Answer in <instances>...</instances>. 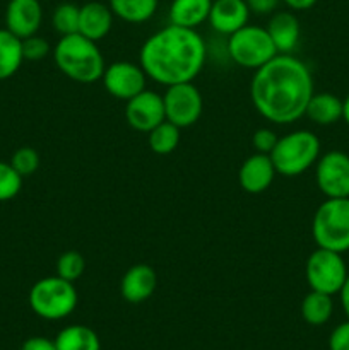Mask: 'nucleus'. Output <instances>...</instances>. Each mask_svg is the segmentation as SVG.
<instances>
[{
  "instance_id": "cd10ccee",
  "label": "nucleus",
  "mask_w": 349,
  "mask_h": 350,
  "mask_svg": "<svg viewBox=\"0 0 349 350\" xmlns=\"http://www.w3.org/2000/svg\"><path fill=\"white\" fill-rule=\"evenodd\" d=\"M23 188V176L10 163L0 161V202L12 200Z\"/></svg>"
},
{
  "instance_id": "f704fd0d",
  "label": "nucleus",
  "mask_w": 349,
  "mask_h": 350,
  "mask_svg": "<svg viewBox=\"0 0 349 350\" xmlns=\"http://www.w3.org/2000/svg\"><path fill=\"white\" fill-rule=\"evenodd\" d=\"M281 2H284L289 9L293 10H307V9H311L318 0H281Z\"/></svg>"
},
{
  "instance_id": "4468645a",
  "label": "nucleus",
  "mask_w": 349,
  "mask_h": 350,
  "mask_svg": "<svg viewBox=\"0 0 349 350\" xmlns=\"http://www.w3.org/2000/svg\"><path fill=\"white\" fill-rule=\"evenodd\" d=\"M277 171L274 167L272 159L269 154L255 152L250 157L243 161L238 171V181L240 187L246 191V193H262L267 188L272 185L274 178H276Z\"/></svg>"
},
{
  "instance_id": "423d86ee",
  "label": "nucleus",
  "mask_w": 349,
  "mask_h": 350,
  "mask_svg": "<svg viewBox=\"0 0 349 350\" xmlns=\"http://www.w3.org/2000/svg\"><path fill=\"white\" fill-rule=\"evenodd\" d=\"M311 234L318 248L344 253L349 250V197L327 198L311 221Z\"/></svg>"
},
{
  "instance_id": "f03ea898",
  "label": "nucleus",
  "mask_w": 349,
  "mask_h": 350,
  "mask_svg": "<svg viewBox=\"0 0 349 350\" xmlns=\"http://www.w3.org/2000/svg\"><path fill=\"white\" fill-rule=\"evenodd\" d=\"M207 57L205 41L197 29L168 24L144 41L139 64L147 79L161 85L194 82Z\"/></svg>"
},
{
  "instance_id": "6e6552de",
  "label": "nucleus",
  "mask_w": 349,
  "mask_h": 350,
  "mask_svg": "<svg viewBox=\"0 0 349 350\" xmlns=\"http://www.w3.org/2000/svg\"><path fill=\"white\" fill-rule=\"evenodd\" d=\"M348 275L349 272L342 253L332 250L317 248L308 256L305 265V277L310 289L328 296L341 293Z\"/></svg>"
},
{
  "instance_id": "2eb2a0df",
  "label": "nucleus",
  "mask_w": 349,
  "mask_h": 350,
  "mask_svg": "<svg viewBox=\"0 0 349 350\" xmlns=\"http://www.w3.org/2000/svg\"><path fill=\"white\" fill-rule=\"evenodd\" d=\"M250 7L246 0H212L207 23L219 34H233L248 24Z\"/></svg>"
},
{
  "instance_id": "f257e3e1",
  "label": "nucleus",
  "mask_w": 349,
  "mask_h": 350,
  "mask_svg": "<svg viewBox=\"0 0 349 350\" xmlns=\"http://www.w3.org/2000/svg\"><path fill=\"white\" fill-rule=\"evenodd\" d=\"M311 96L310 68L291 53H277L257 68L250 82V98L255 109L276 125H289L305 116Z\"/></svg>"
},
{
  "instance_id": "2f4dec72",
  "label": "nucleus",
  "mask_w": 349,
  "mask_h": 350,
  "mask_svg": "<svg viewBox=\"0 0 349 350\" xmlns=\"http://www.w3.org/2000/svg\"><path fill=\"white\" fill-rule=\"evenodd\" d=\"M331 350H349V320L337 325L328 337Z\"/></svg>"
},
{
  "instance_id": "a878e982",
  "label": "nucleus",
  "mask_w": 349,
  "mask_h": 350,
  "mask_svg": "<svg viewBox=\"0 0 349 350\" xmlns=\"http://www.w3.org/2000/svg\"><path fill=\"white\" fill-rule=\"evenodd\" d=\"M79 10L81 7L70 2H64L55 7L51 14V24L60 36L79 33Z\"/></svg>"
},
{
  "instance_id": "7ed1b4c3",
  "label": "nucleus",
  "mask_w": 349,
  "mask_h": 350,
  "mask_svg": "<svg viewBox=\"0 0 349 350\" xmlns=\"http://www.w3.org/2000/svg\"><path fill=\"white\" fill-rule=\"evenodd\" d=\"M53 60L62 74L79 84L101 81L106 68L98 43L81 33L60 36L53 48Z\"/></svg>"
},
{
  "instance_id": "aec40b11",
  "label": "nucleus",
  "mask_w": 349,
  "mask_h": 350,
  "mask_svg": "<svg viewBox=\"0 0 349 350\" xmlns=\"http://www.w3.org/2000/svg\"><path fill=\"white\" fill-rule=\"evenodd\" d=\"M305 115L317 125H332L342 118V99L332 92H313Z\"/></svg>"
},
{
  "instance_id": "393cba45",
  "label": "nucleus",
  "mask_w": 349,
  "mask_h": 350,
  "mask_svg": "<svg viewBox=\"0 0 349 350\" xmlns=\"http://www.w3.org/2000/svg\"><path fill=\"white\" fill-rule=\"evenodd\" d=\"M147 140H149V147L153 152L159 154V156H168L180 144V129L164 120L147 133Z\"/></svg>"
},
{
  "instance_id": "e433bc0d",
  "label": "nucleus",
  "mask_w": 349,
  "mask_h": 350,
  "mask_svg": "<svg viewBox=\"0 0 349 350\" xmlns=\"http://www.w3.org/2000/svg\"><path fill=\"white\" fill-rule=\"evenodd\" d=\"M342 120H344V122L349 125V94H348V98L342 101Z\"/></svg>"
},
{
  "instance_id": "1a4fd4ad",
  "label": "nucleus",
  "mask_w": 349,
  "mask_h": 350,
  "mask_svg": "<svg viewBox=\"0 0 349 350\" xmlns=\"http://www.w3.org/2000/svg\"><path fill=\"white\" fill-rule=\"evenodd\" d=\"M164 116L178 129H187L198 122L204 109L202 94L194 82L168 85L163 94Z\"/></svg>"
},
{
  "instance_id": "f3484780",
  "label": "nucleus",
  "mask_w": 349,
  "mask_h": 350,
  "mask_svg": "<svg viewBox=\"0 0 349 350\" xmlns=\"http://www.w3.org/2000/svg\"><path fill=\"white\" fill-rule=\"evenodd\" d=\"M113 12L103 2H88L79 10V33L92 41H101L108 36L113 26Z\"/></svg>"
},
{
  "instance_id": "7c9ffc66",
  "label": "nucleus",
  "mask_w": 349,
  "mask_h": 350,
  "mask_svg": "<svg viewBox=\"0 0 349 350\" xmlns=\"http://www.w3.org/2000/svg\"><path fill=\"white\" fill-rule=\"evenodd\" d=\"M277 140H279V137H277L270 129H259L253 132L252 146L253 149H255V152L270 154L274 147H276Z\"/></svg>"
},
{
  "instance_id": "39448f33",
  "label": "nucleus",
  "mask_w": 349,
  "mask_h": 350,
  "mask_svg": "<svg viewBox=\"0 0 349 350\" xmlns=\"http://www.w3.org/2000/svg\"><path fill=\"white\" fill-rule=\"evenodd\" d=\"M79 303L74 282L60 275L44 277L34 282L29 291V306L34 314L43 320L57 321L72 314Z\"/></svg>"
},
{
  "instance_id": "4be33fe9",
  "label": "nucleus",
  "mask_w": 349,
  "mask_h": 350,
  "mask_svg": "<svg viewBox=\"0 0 349 350\" xmlns=\"http://www.w3.org/2000/svg\"><path fill=\"white\" fill-rule=\"evenodd\" d=\"M57 350H101L96 332L86 325H70L60 330L55 338Z\"/></svg>"
},
{
  "instance_id": "f8f14e48",
  "label": "nucleus",
  "mask_w": 349,
  "mask_h": 350,
  "mask_svg": "<svg viewBox=\"0 0 349 350\" xmlns=\"http://www.w3.org/2000/svg\"><path fill=\"white\" fill-rule=\"evenodd\" d=\"M125 118L133 130L149 133L154 126L166 120L163 96L151 89H144L142 92L127 101Z\"/></svg>"
},
{
  "instance_id": "6ab92c4d",
  "label": "nucleus",
  "mask_w": 349,
  "mask_h": 350,
  "mask_svg": "<svg viewBox=\"0 0 349 350\" xmlns=\"http://www.w3.org/2000/svg\"><path fill=\"white\" fill-rule=\"evenodd\" d=\"M212 0H173L170 5V24L197 29L209 19Z\"/></svg>"
},
{
  "instance_id": "c756f323",
  "label": "nucleus",
  "mask_w": 349,
  "mask_h": 350,
  "mask_svg": "<svg viewBox=\"0 0 349 350\" xmlns=\"http://www.w3.org/2000/svg\"><path fill=\"white\" fill-rule=\"evenodd\" d=\"M50 53V43H48L44 38L33 34L29 38H24L23 40V57L24 60L38 62L43 60L44 57H48Z\"/></svg>"
},
{
  "instance_id": "473e14b6",
  "label": "nucleus",
  "mask_w": 349,
  "mask_h": 350,
  "mask_svg": "<svg viewBox=\"0 0 349 350\" xmlns=\"http://www.w3.org/2000/svg\"><path fill=\"white\" fill-rule=\"evenodd\" d=\"M21 350H57L55 340L47 337H31L23 344Z\"/></svg>"
},
{
  "instance_id": "72a5a7b5",
  "label": "nucleus",
  "mask_w": 349,
  "mask_h": 350,
  "mask_svg": "<svg viewBox=\"0 0 349 350\" xmlns=\"http://www.w3.org/2000/svg\"><path fill=\"white\" fill-rule=\"evenodd\" d=\"M281 0H246L250 7V12H255L263 16V14H270L276 10V7L279 5Z\"/></svg>"
},
{
  "instance_id": "a211bd4d",
  "label": "nucleus",
  "mask_w": 349,
  "mask_h": 350,
  "mask_svg": "<svg viewBox=\"0 0 349 350\" xmlns=\"http://www.w3.org/2000/svg\"><path fill=\"white\" fill-rule=\"evenodd\" d=\"M277 53H291L300 41V21L289 10H279L270 16L266 26Z\"/></svg>"
},
{
  "instance_id": "0eeeda50",
  "label": "nucleus",
  "mask_w": 349,
  "mask_h": 350,
  "mask_svg": "<svg viewBox=\"0 0 349 350\" xmlns=\"http://www.w3.org/2000/svg\"><path fill=\"white\" fill-rule=\"evenodd\" d=\"M228 53L240 67L257 70L272 60L277 50L266 27L246 24L236 33L229 34Z\"/></svg>"
},
{
  "instance_id": "bb28decb",
  "label": "nucleus",
  "mask_w": 349,
  "mask_h": 350,
  "mask_svg": "<svg viewBox=\"0 0 349 350\" xmlns=\"http://www.w3.org/2000/svg\"><path fill=\"white\" fill-rule=\"evenodd\" d=\"M86 270V262L84 256L79 252H65L58 256L57 260V275H60L62 279L70 280V282H75L79 277H82Z\"/></svg>"
},
{
  "instance_id": "c9c22d12",
  "label": "nucleus",
  "mask_w": 349,
  "mask_h": 350,
  "mask_svg": "<svg viewBox=\"0 0 349 350\" xmlns=\"http://www.w3.org/2000/svg\"><path fill=\"white\" fill-rule=\"evenodd\" d=\"M339 296H341L342 310H344L346 317H348V320H349V275H348V279H346V282H344V286H342Z\"/></svg>"
},
{
  "instance_id": "9b49d317",
  "label": "nucleus",
  "mask_w": 349,
  "mask_h": 350,
  "mask_svg": "<svg viewBox=\"0 0 349 350\" xmlns=\"http://www.w3.org/2000/svg\"><path fill=\"white\" fill-rule=\"evenodd\" d=\"M103 85L116 99L129 101L133 96L142 92L147 84V75L140 64L120 60L113 62L103 72Z\"/></svg>"
},
{
  "instance_id": "b1692460",
  "label": "nucleus",
  "mask_w": 349,
  "mask_h": 350,
  "mask_svg": "<svg viewBox=\"0 0 349 350\" xmlns=\"http://www.w3.org/2000/svg\"><path fill=\"white\" fill-rule=\"evenodd\" d=\"M332 311H334V303L328 294L310 291L301 301V317L311 327L327 323L332 317Z\"/></svg>"
},
{
  "instance_id": "20e7f679",
  "label": "nucleus",
  "mask_w": 349,
  "mask_h": 350,
  "mask_svg": "<svg viewBox=\"0 0 349 350\" xmlns=\"http://www.w3.org/2000/svg\"><path fill=\"white\" fill-rule=\"evenodd\" d=\"M269 156L277 174L286 178L300 176L317 164L320 157V140L310 130H294L279 137Z\"/></svg>"
},
{
  "instance_id": "c85d7f7f",
  "label": "nucleus",
  "mask_w": 349,
  "mask_h": 350,
  "mask_svg": "<svg viewBox=\"0 0 349 350\" xmlns=\"http://www.w3.org/2000/svg\"><path fill=\"white\" fill-rule=\"evenodd\" d=\"M10 164L23 178L31 176L40 167V154L33 147H21L10 157Z\"/></svg>"
},
{
  "instance_id": "dca6fc26",
  "label": "nucleus",
  "mask_w": 349,
  "mask_h": 350,
  "mask_svg": "<svg viewBox=\"0 0 349 350\" xmlns=\"http://www.w3.org/2000/svg\"><path fill=\"white\" fill-rule=\"evenodd\" d=\"M156 286V270L146 263H137L123 273L122 282H120V293L127 303L139 304L153 296Z\"/></svg>"
},
{
  "instance_id": "ddd939ff",
  "label": "nucleus",
  "mask_w": 349,
  "mask_h": 350,
  "mask_svg": "<svg viewBox=\"0 0 349 350\" xmlns=\"http://www.w3.org/2000/svg\"><path fill=\"white\" fill-rule=\"evenodd\" d=\"M43 23L40 0H9L5 9V27L24 40L38 33Z\"/></svg>"
},
{
  "instance_id": "9d476101",
  "label": "nucleus",
  "mask_w": 349,
  "mask_h": 350,
  "mask_svg": "<svg viewBox=\"0 0 349 350\" xmlns=\"http://www.w3.org/2000/svg\"><path fill=\"white\" fill-rule=\"evenodd\" d=\"M315 180L327 198L349 197V156L341 150H331L318 157Z\"/></svg>"
},
{
  "instance_id": "412c9836",
  "label": "nucleus",
  "mask_w": 349,
  "mask_h": 350,
  "mask_svg": "<svg viewBox=\"0 0 349 350\" xmlns=\"http://www.w3.org/2000/svg\"><path fill=\"white\" fill-rule=\"evenodd\" d=\"M23 40L0 27V81L10 79L23 65Z\"/></svg>"
},
{
  "instance_id": "5701e85b",
  "label": "nucleus",
  "mask_w": 349,
  "mask_h": 350,
  "mask_svg": "<svg viewBox=\"0 0 349 350\" xmlns=\"http://www.w3.org/2000/svg\"><path fill=\"white\" fill-rule=\"evenodd\" d=\"M113 16L130 24L149 21L157 10V0H108Z\"/></svg>"
}]
</instances>
